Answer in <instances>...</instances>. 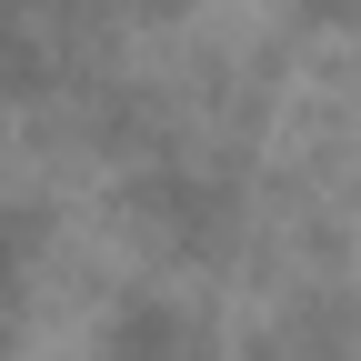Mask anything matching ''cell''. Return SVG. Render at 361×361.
<instances>
[{
	"instance_id": "obj_1",
	"label": "cell",
	"mask_w": 361,
	"mask_h": 361,
	"mask_svg": "<svg viewBox=\"0 0 361 361\" xmlns=\"http://www.w3.org/2000/svg\"><path fill=\"white\" fill-rule=\"evenodd\" d=\"M101 361H211V331H201L180 301H141V311L111 331V351H101Z\"/></svg>"
}]
</instances>
